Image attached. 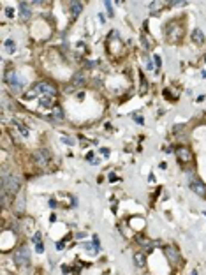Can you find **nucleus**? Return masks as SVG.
<instances>
[{"label":"nucleus","instance_id":"1","mask_svg":"<svg viewBox=\"0 0 206 275\" xmlns=\"http://www.w3.org/2000/svg\"><path fill=\"white\" fill-rule=\"evenodd\" d=\"M19 187H21V178L16 175H7L2 178V192L14 196V194H18Z\"/></svg>","mask_w":206,"mask_h":275},{"label":"nucleus","instance_id":"2","mask_svg":"<svg viewBox=\"0 0 206 275\" xmlns=\"http://www.w3.org/2000/svg\"><path fill=\"white\" fill-rule=\"evenodd\" d=\"M13 259H14V263L19 265V266H25V265H28L30 263V251L27 249V247H19L18 251L13 254Z\"/></svg>","mask_w":206,"mask_h":275},{"label":"nucleus","instance_id":"3","mask_svg":"<svg viewBox=\"0 0 206 275\" xmlns=\"http://www.w3.org/2000/svg\"><path fill=\"white\" fill-rule=\"evenodd\" d=\"M34 90H35V92H41V94H42V95H46V97H53V95L56 94V88L53 86V85L46 83V81H41V83H35Z\"/></svg>","mask_w":206,"mask_h":275},{"label":"nucleus","instance_id":"4","mask_svg":"<svg viewBox=\"0 0 206 275\" xmlns=\"http://www.w3.org/2000/svg\"><path fill=\"white\" fill-rule=\"evenodd\" d=\"M34 159H35V164H39V166H46V164L49 162V159H51V154H49L48 150L41 148V150H35Z\"/></svg>","mask_w":206,"mask_h":275},{"label":"nucleus","instance_id":"5","mask_svg":"<svg viewBox=\"0 0 206 275\" xmlns=\"http://www.w3.org/2000/svg\"><path fill=\"white\" fill-rule=\"evenodd\" d=\"M190 189L201 197H206V185L199 180V178H192L190 180Z\"/></svg>","mask_w":206,"mask_h":275},{"label":"nucleus","instance_id":"6","mask_svg":"<svg viewBox=\"0 0 206 275\" xmlns=\"http://www.w3.org/2000/svg\"><path fill=\"white\" fill-rule=\"evenodd\" d=\"M164 254H166V257L171 261V265H178V263H180V254H178V251H176L174 247H166V249H164Z\"/></svg>","mask_w":206,"mask_h":275},{"label":"nucleus","instance_id":"7","mask_svg":"<svg viewBox=\"0 0 206 275\" xmlns=\"http://www.w3.org/2000/svg\"><path fill=\"white\" fill-rule=\"evenodd\" d=\"M176 157H178V160H182V162H190L194 159V155H192V152L188 148H178L176 150Z\"/></svg>","mask_w":206,"mask_h":275},{"label":"nucleus","instance_id":"8","mask_svg":"<svg viewBox=\"0 0 206 275\" xmlns=\"http://www.w3.org/2000/svg\"><path fill=\"white\" fill-rule=\"evenodd\" d=\"M85 81H86V76H85V72H83V71H79V72H76L74 76H72L71 86H79V85H83Z\"/></svg>","mask_w":206,"mask_h":275},{"label":"nucleus","instance_id":"9","mask_svg":"<svg viewBox=\"0 0 206 275\" xmlns=\"http://www.w3.org/2000/svg\"><path fill=\"white\" fill-rule=\"evenodd\" d=\"M19 16H21V20H23V21L30 18V7H28V4H25V2L19 4Z\"/></svg>","mask_w":206,"mask_h":275},{"label":"nucleus","instance_id":"10","mask_svg":"<svg viewBox=\"0 0 206 275\" xmlns=\"http://www.w3.org/2000/svg\"><path fill=\"white\" fill-rule=\"evenodd\" d=\"M192 41H194L196 44H203V42H205V35H203V32H201L199 28H196V30L192 32Z\"/></svg>","mask_w":206,"mask_h":275},{"label":"nucleus","instance_id":"11","mask_svg":"<svg viewBox=\"0 0 206 275\" xmlns=\"http://www.w3.org/2000/svg\"><path fill=\"white\" fill-rule=\"evenodd\" d=\"M5 81L13 86V88H18L19 86V83H18V78H16V72H7V76H5Z\"/></svg>","mask_w":206,"mask_h":275},{"label":"nucleus","instance_id":"12","mask_svg":"<svg viewBox=\"0 0 206 275\" xmlns=\"http://www.w3.org/2000/svg\"><path fill=\"white\" fill-rule=\"evenodd\" d=\"M134 263H136V266H145V263H146V257L143 252H136L134 254Z\"/></svg>","mask_w":206,"mask_h":275},{"label":"nucleus","instance_id":"13","mask_svg":"<svg viewBox=\"0 0 206 275\" xmlns=\"http://www.w3.org/2000/svg\"><path fill=\"white\" fill-rule=\"evenodd\" d=\"M69 7H71L72 16H78V14L81 13V9H83V5H81L79 2H71V4H69Z\"/></svg>","mask_w":206,"mask_h":275},{"label":"nucleus","instance_id":"14","mask_svg":"<svg viewBox=\"0 0 206 275\" xmlns=\"http://www.w3.org/2000/svg\"><path fill=\"white\" fill-rule=\"evenodd\" d=\"M139 79H141V90H139V94H146V90H148V83H146V78H145L143 72H139Z\"/></svg>","mask_w":206,"mask_h":275},{"label":"nucleus","instance_id":"15","mask_svg":"<svg viewBox=\"0 0 206 275\" xmlns=\"http://www.w3.org/2000/svg\"><path fill=\"white\" fill-rule=\"evenodd\" d=\"M137 242H139V243H141V245H143V247L146 249V252L153 251V249H151V242H148L146 238H143V236H137Z\"/></svg>","mask_w":206,"mask_h":275},{"label":"nucleus","instance_id":"16","mask_svg":"<svg viewBox=\"0 0 206 275\" xmlns=\"http://www.w3.org/2000/svg\"><path fill=\"white\" fill-rule=\"evenodd\" d=\"M4 46H5V50H7L9 53H13V51L16 50V44H14V41H13V39H7L5 42H4Z\"/></svg>","mask_w":206,"mask_h":275},{"label":"nucleus","instance_id":"17","mask_svg":"<svg viewBox=\"0 0 206 275\" xmlns=\"http://www.w3.org/2000/svg\"><path fill=\"white\" fill-rule=\"evenodd\" d=\"M53 117H56V118H62V117H63V111H62V108H60V106H53Z\"/></svg>","mask_w":206,"mask_h":275},{"label":"nucleus","instance_id":"18","mask_svg":"<svg viewBox=\"0 0 206 275\" xmlns=\"http://www.w3.org/2000/svg\"><path fill=\"white\" fill-rule=\"evenodd\" d=\"M16 125H18V129L21 131V134H23V136H28V129H27V127H25L23 123H19L18 120H16Z\"/></svg>","mask_w":206,"mask_h":275},{"label":"nucleus","instance_id":"19","mask_svg":"<svg viewBox=\"0 0 206 275\" xmlns=\"http://www.w3.org/2000/svg\"><path fill=\"white\" fill-rule=\"evenodd\" d=\"M35 95H37V94H35V90H32V92H28V94H25V99H27V101H30V99H34V97H35Z\"/></svg>","mask_w":206,"mask_h":275},{"label":"nucleus","instance_id":"20","mask_svg":"<svg viewBox=\"0 0 206 275\" xmlns=\"http://www.w3.org/2000/svg\"><path fill=\"white\" fill-rule=\"evenodd\" d=\"M134 120H136V122H137L139 125H143V123H145V118H143V117H139V115H134Z\"/></svg>","mask_w":206,"mask_h":275},{"label":"nucleus","instance_id":"21","mask_svg":"<svg viewBox=\"0 0 206 275\" xmlns=\"http://www.w3.org/2000/svg\"><path fill=\"white\" fill-rule=\"evenodd\" d=\"M35 251H37L39 254H41V252H44V245H42V242H39L37 245H35Z\"/></svg>","mask_w":206,"mask_h":275},{"label":"nucleus","instance_id":"22","mask_svg":"<svg viewBox=\"0 0 206 275\" xmlns=\"http://www.w3.org/2000/svg\"><path fill=\"white\" fill-rule=\"evenodd\" d=\"M41 104H42V106H51V101H49L48 97H44V99H41Z\"/></svg>","mask_w":206,"mask_h":275},{"label":"nucleus","instance_id":"23","mask_svg":"<svg viewBox=\"0 0 206 275\" xmlns=\"http://www.w3.org/2000/svg\"><path fill=\"white\" fill-rule=\"evenodd\" d=\"M5 16H9V18H13V16H14V11H13L11 7H7V9H5Z\"/></svg>","mask_w":206,"mask_h":275},{"label":"nucleus","instance_id":"24","mask_svg":"<svg viewBox=\"0 0 206 275\" xmlns=\"http://www.w3.org/2000/svg\"><path fill=\"white\" fill-rule=\"evenodd\" d=\"M106 9H108L109 16H113V5H111V2H106Z\"/></svg>","mask_w":206,"mask_h":275},{"label":"nucleus","instance_id":"25","mask_svg":"<svg viewBox=\"0 0 206 275\" xmlns=\"http://www.w3.org/2000/svg\"><path fill=\"white\" fill-rule=\"evenodd\" d=\"M62 141L67 143V145H74V139H71V138H62Z\"/></svg>","mask_w":206,"mask_h":275},{"label":"nucleus","instance_id":"26","mask_svg":"<svg viewBox=\"0 0 206 275\" xmlns=\"http://www.w3.org/2000/svg\"><path fill=\"white\" fill-rule=\"evenodd\" d=\"M116 180H118V177L114 173H109V182H116Z\"/></svg>","mask_w":206,"mask_h":275},{"label":"nucleus","instance_id":"27","mask_svg":"<svg viewBox=\"0 0 206 275\" xmlns=\"http://www.w3.org/2000/svg\"><path fill=\"white\" fill-rule=\"evenodd\" d=\"M153 58H155V64H157V65H160V64H162V60H160V57H159V55H155Z\"/></svg>","mask_w":206,"mask_h":275},{"label":"nucleus","instance_id":"28","mask_svg":"<svg viewBox=\"0 0 206 275\" xmlns=\"http://www.w3.org/2000/svg\"><path fill=\"white\" fill-rule=\"evenodd\" d=\"M169 5H185V2H169Z\"/></svg>","mask_w":206,"mask_h":275},{"label":"nucleus","instance_id":"29","mask_svg":"<svg viewBox=\"0 0 206 275\" xmlns=\"http://www.w3.org/2000/svg\"><path fill=\"white\" fill-rule=\"evenodd\" d=\"M100 152H102V155H106V157L109 155V150H108V148H100Z\"/></svg>","mask_w":206,"mask_h":275},{"label":"nucleus","instance_id":"30","mask_svg":"<svg viewBox=\"0 0 206 275\" xmlns=\"http://www.w3.org/2000/svg\"><path fill=\"white\" fill-rule=\"evenodd\" d=\"M146 69H153V62H151V60L146 62Z\"/></svg>","mask_w":206,"mask_h":275},{"label":"nucleus","instance_id":"31","mask_svg":"<svg viewBox=\"0 0 206 275\" xmlns=\"http://www.w3.org/2000/svg\"><path fill=\"white\" fill-rule=\"evenodd\" d=\"M62 247H63V242H58V243H56V249L62 251Z\"/></svg>","mask_w":206,"mask_h":275},{"label":"nucleus","instance_id":"32","mask_svg":"<svg viewBox=\"0 0 206 275\" xmlns=\"http://www.w3.org/2000/svg\"><path fill=\"white\" fill-rule=\"evenodd\" d=\"M49 206H51V208H55V206H56V201H55V199H51V201H49Z\"/></svg>","mask_w":206,"mask_h":275},{"label":"nucleus","instance_id":"33","mask_svg":"<svg viewBox=\"0 0 206 275\" xmlns=\"http://www.w3.org/2000/svg\"><path fill=\"white\" fill-rule=\"evenodd\" d=\"M205 215H206V212H205Z\"/></svg>","mask_w":206,"mask_h":275}]
</instances>
